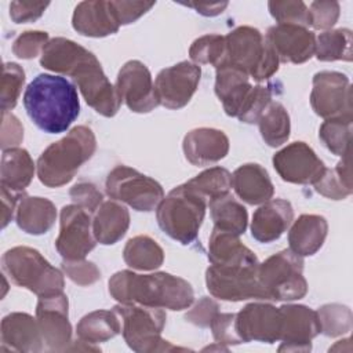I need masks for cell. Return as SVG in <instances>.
<instances>
[{
    "mask_svg": "<svg viewBox=\"0 0 353 353\" xmlns=\"http://www.w3.org/2000/svg\"><path fill=\"white\" fill-rule=\"evenodd\" d=\"M79 87L85 102L99 114L113 117L121 105V99L106 74L97 57L85 51L68 73Z\"/></svg>",
    "mask_w": 353,
    "mask_h": 353,
    "instance_id": "9c48e42d",
    "label": "cell"
},
{
    "mask_svg": "<svg viewBox=\"0 0 353 353\" xmlns=\"http://www.w3.org/2000/svg\"><path fill=\"white\" fill-rule=\"evenodd\" d=\"M57 219L54 203L44 197L22 194L15 211V222L28 234H43L48 232Z\"/></svg>",
    "mask_w": 353,
    "mask_h": 353,
    "instance_id": "f1b7e54d",
    "label": "cell"
},
{
    "mask_svg": "<svg viewBox=\"0 0 353 353\" xmlns=\"http://www.w3.org/2000/svg\"><path fill=\"white\" fill-rule=\"evenodd\" d=\"M259 132L265 143L272 148L280 146L290 138L291 123L285 108L280 102H270L262 112L259 120Z\"/></svg>",
    "mask_w": 353,
    "mask_h": 353,
    "instance_id": "8d00e7d4",
    "label": "cell"
},
{
    "mask_svg": "<svg viewBox=\"0 0 353 353\" xmlns=\"http://www.w3.org/2000/svg\"><path fill=\"white\" fill-rule=\"evenodd\" d=\"M113 310L121 321V334L128 347L138 353L186 350L174 346L161 338L165 325V312L160 307H149L142 305H116Z\"/></svg>",
    "mask_w": 353,
    "mask_h": 353,
    "instance_id": "52a82bcc",
    "label": "cell"
},
{
    "mask_svg": "<svg viewBox=\"0 0 353 353\" xmlns=\"http://www.w3.org/2000/svg\"><path fill=\"white\" fill-rule=\"evenodd\" d=\"M34 163L26 149L11 148L3 150L1 156V186L19 193L32 182Z\"/></svg>",
    "mask_w": 353,
    "mask_h": 353,
    "instance_id": "4dcf8cb0",
    "label": "cell"
},
{
    "mask_svg": "<svg viewBox=\"0 0 353 353\" xmlns=\"http://www.w3.org/2000/svg\"><path fill=\"white\" fill-rule=\"evenodd\" d=\"M182 149L190 164L208 165L226 157L229 152V138L221 130L200 127L185 135Z\"/></svg>",
    "mask_w": 353,
    "mask_h": 353,
    "instance_id": "44dd1931",
    "label": "cell"
},
{
    "mask_svg": "<svg viewBox=\"0 0 353 353\" xmlns=\"http://www.w3.org/2000/svg\"><path fill=\"white\" fill-rule=\"evenodd\" d=\"M310 105L325 120L352 116V87L346 74L323 70L313 76Z\"/></svg>",
    "mask_w": 353,
    "mask_h": 353,
    "instance_id": "4fadbf2b",
    "label": "cell"
},
{
    "mask_svg": "<svg viewBox=\"0 0 353 353\" xmlns=\"http://www.w3.org/2000/svg\"><path fill=\"white\" fill-rule=\"evenodd\" d=\"M320 332L327 336H339L352 330V310L341 303H327L316 312Z\"/></svg>",
    "mask_w": 353,
    "mask_h": 353,
    "instance_id": "b9f144b4",
    "label": "cell"
},
{
    "mask_svg": "<svg viewBox=\"0 0 353 353\" xmlns=\"http://www.w3.org/2000/svg\"><path fill=\"white\" fill-rule=\"evenodd\" d=\"M105 188L110 199L137 211H153L164 199V190L157 181L127 165L114 167L106 176Z\"/></svg>",
    "mask_w": 353,
    "mask_h": 353,
    "instance_id": "30bf717a",
    "label": "cell"
},
{
    "mask_svg": "<svg viewBox=\"0 0 353 353\" xmlns=\"http://www.w3.org/2000/svg\"><path fill=\"white\" fill-rule=\"evenodd\" d=\"M309 8V25L314 29H330L339 18L338 1H313Z\"/></svg>",
    "mask_w": 353,
    "mask_h": 353,
    "instance_id": "681fc988",
    "label": "cell"
},
{
    "mask_svg": "<svg viewBox=\"0 0 353 353\" xmlns=\"http://www.w3.org/2000/svg\"><path fill=\"white\" fill-rule=\"evenodd\" d=\"M113 14L119 25H128L135 22L143 14H146L152 7L153 1H110Z\"/></svg>",
    "mask_w": 353,
    "mask_h": 353,
    "instance_id": "816d5d0a",
    "label": "cell"
},
{
    "mask_svg": "<svg viewBox=\"0 0 353 353\" xmlns=\"http://www.w3.org/2000/svg\"><path fill=\"white\" fill-rule=\"evenodd\" d=\"M316 58L323 62L352 61V30L346 28L331 29L316 37Z\"/></svg>",
    "mask_w": 353,
    "mask_h": 353,
    "instance_id": "74e56055",
    "label": "cell"
},
{
    "mask_svg": "<svg viewBox=\"0 0 353 353\" xmlns=\"http://www.w3.org/2000/svg\"><path fill=\"white\" fill-rule=\"evenodd\" d=\"M62 269L73 283L83 287L91 285L101 279V272L97 268V265L85 259H77V261L63 259Z\"/></svg>",
    "mask_w": 353,
    "mask_h": 353,
    "instance_id": "7dc6e473",
    "label": "cell"
},
{
    "mask_svg": "<svg viewBox=\"0 0 353 353\" xmlns=\"http://www.w3.org/2000/svg\"><path fill=\"white\" fill-rule=\"evenodd\" d=\"M353 117H336L325 120L319 130L324 146L336 156H345L350 150Z\"/></svg>",
    "mask_w": 353,
    "mask_h": 353,
    "instance_id": "ab89813d",
    "label": "cell"
},
{
    "mask_svg": "<svg viewBox=\"0 0 353 353\" xmlns=\"http://www.w3.org/2000/svg\"><path fill=\"white\" fill-rule=\"evenodd\" d=\"M79 339L88 343H101L121 332V321L114 310H94L77 323Z\"/></svg>",
    "mask_w": 353,
    "mask_h": 353,
    "instance_id": "1f68e13d",
    "label": "cell"
},
{
    "mask_svg": "<svg viewBox=\"0 0 353 353\" xmlns=\"http://www.w3.org/2000/svg\"><path fill=\"white\" fill-rule=\"evenodd\" d=\"M23 139V127L19 120L8 112H3L1 124V148L3 150L19 145Z\"/></svg>",
    "mask_w": 353,
    "mask_h": 353,
    "instance_id": "11a10c76",
    "label": "cell"
},
{
    "mask_svg": "<svg viewBox=\"0 0 353 353\" xmlns=\"http://www.w3.org/2000/svg\"><path fill=\"white\" fill-rule=\"evenodd\" d=\"M37 320L28 313H10L1 320V350L36 353L43 349Z\"/></svg>",
    "mask_w": 353,
    "mask_h": 353,
    "instance_id": "cb8c5ba5",
    "label": "cell"
},
{
    "mask_svg": "<svg viewBox=\"0 0 353 353\" xmlns=\"http://www.w3.org/2000/svg\"><path fill=\"white\" fill-rule=\"evenodd\" d=\"M116 90L121 102L135 113H149L160 105L152 74L141 61L132 59L121 66L116 80Z\"/></svg>",
    "mask_w": 353,
    "mask_h": 353,
    "instance_id": "2e32d148",
    "label": "cell"
},
{
    "mask_svg": "<svg viewBox=\"0 0 353 353\" xmlns=\"http://www.w3.org/2000/svg\"><path fill=\"white\" fill-rule=\"evenodd\" d=\"M210 327H211L214 339L219 345L243 343L236 330V313H216Z\"/></svg>",
    "mask_w": 353,
    "mask_h": 353,
    "instance_id": "c3c4849f",
    "label": "cell"
},
{
    "mask_svg": "<svg viewBox=\"0 0 353 353\" xmlns=\"http://www.w3.org/2000/svg\"><path fill=\"white\" fill-rule=\"evenodd\" d=\"M218 309H219V305L214 299H211L208 296H203L185 314V319L197 327L205 328V327H210L215 314L219 313Z\"/></svg>",
    "mask_w": 353,
    "mask_h": 353,
    "instance_id": "f5cc1de1",
    "label": "cell"
},
{
    "mask_svg": "<svg viewBox=\"0 0 353 353\" xmlns=\"http://www.w3.org/2000/svg\"><path fill=\"white\" fill-rule=\"evenodd\" d=\"M270 15L279 23H290L299 26H309V8L301 0L285 1H269Z\"/></svg>",
    "mask_w": 353,
    "mask_h": 353,
    "instance_id": "ee69618b",
    "label": "cell"
},
{
    "mask_svg": "<svg viewBox=\"0 0 353 353\" xmlns=\"http://www.w3.org/2000/svg\"><path fill=\"white\" fill-rule=\"evenodd\" d=\"M185 6L194 8L199 14L205 17H215L223 12V10L228 7V1L223 3H186Z\"/></svg>",
    "mask_w": 353,
    "mask_h": 353,
    "instance_id": "6f0895ef",
    "label": "cell"
},
{
    "mask_svg": "<svg viewBox=\"0 0 353 353\" xmlns=\"http://www.w3.org/2000/svg\"><path fill=\"white\" fill-rule=\"evenodd\" d=\"M210 212L214 228L241 236L247 229L248 214L245 207L232 194H225L210 200Z\"/></svg>",
    "mask_w": 353,
    "mask_h": 353,
    "instance_id": "d6a6232c",
    "label": "cell"
},
{
    "mask_svg": "<svg viewBox=\"0 0 353 353\" xmlns=\"http://www.w3.org/2000/svg\"><path fill=\"white\" fill-rule=\"evenodd\" d=\"M252 90L254 85L245 72L228 63L216 68L215 94L228 116L239 117Z\"/></svg>",
    "mask_w": 353,
    "mask_h": 353,
    "instance_id": "603a6c76",
    "label": "cell"
},
{
    "mask_svg": "<svg viewBox=\"0 0 353 353\" xmlns=\"http://www.w3.org/2000/svg\"><path fill=\"white\" fill-rule=\"evenodd\" d=\"M25 83L23 69L14 62H6L3 65L1 88H0V102L1 110L8 112L15 108L19 94Z\"/></svg>",
    "mask_w": 353,
    "mask_h": 353,
    "instance_id": "7bdbcfd3",
    "label": "cell"
},
{
    "mask_svg": "<svg viewBox=\"0 0 353 353\" xmlns=\"http://www.w3.org/2000/svg\"><path fill=\"white\" fill-rule=\"evenodd\" d=\"M50 3H28V1H11L10 17L15 23H26L39 19Z\"/></svg>",
    "mask_w": 353,
    "mask_h": 353,
    "instance_id": "db71d44e",
    "label": "cell"
},
{
    "mask_svg": "<svg viewBox=\"0 0 353 353\" xmlns=\"http://www.w3.org/2000/svg\"><path fill=\"white\" fill-rule=\"evenodd\" d=\"M205 208L207 199L182 183L164 196L157 205V223L171 239L188 245L197 239Z\"/></svg>",
    "mask_w": 353,
    "mask_h": 353,
    "instance_id": "277c9868",
    "label": "cell"
},
{
    "mask_svg": "<svg viewBox=\"0 0 353 353\" xmlns=\"http://www.w3.org/2000/svg\"><path fill=\"white\" fill-rule=\"evenodd\" d=\"M279 352H309L312 339L320 334L317 313L305 305H283Z\"/></svg>",
    "mask_w": 353,
    "mask_h": 353,
    "instance_id": "ac0fdd59",
    "label": "cell"
},
{
    "mask_svg": "<svg viewBox=\"0 0 353 353\" xmlns=\"http://www.w3.org/2000/svg\"><path fill=\"white\" fill-rule=\"evenodd\" d=\"M68 309L69 302L63 292L40 296L36 305V320L43 342L51 352H65L73 343Z\"/></svg>",
    "mask_w": 353,
    "mask_h": 353,
    "instance_id": "9a60e30c",
    "label": "cell"
},
{
    "mask_svg": "<svg viewBox=\"0 0 353 353\" xmlns=\"http://www.w3.org/2000/svg\"><path fill=\"white\" fill-rule=\"evenodd\" d=\"M236 330L243 342L274 343L280 341V309L270 303H248L236 313Z\"/></svg>",
    "mask_w": 353,
    "mask_h": 353,
    "instance_id": "d6986e66",
    "label": "cell"
},
{
    "mask_svg": "<svg viewBox=\"0 0 353 353\" xmlns=\"http://www.w3.org/2000/svg\"><path fill=\"white\" fill-rule=\"evenodd\" d=\"M124 262L137 270H154L164 262V251L159 243L146 234L130 239L123 250Z\"/></svg>",
    "mask_w": 353,
    "mask_h": 353,
    "instance_id": "836d02e7",
    "label": "cell"
},
{
    "mask_svg": "<svg viewBox=\"0 0 353 353\" xmlns=\"http://www.w3.org/2000/svg\"><path fill=\"white\" fill-rule=\"evenodd\" d=\"M265 37L280 62L303 63L314 55L316 36L305 26L277 23L268 29Z\"/></svg>",
    "mask_w": 353,
    "mask_h": 353,
    "instance_id": "ffe728a7",
    "label": "cell"
},
{
    "mask_svg": "<svg viewBox=\"0 0 353 353\" xmlns=\"http://www.w3.org/2000/svg\"><path fill=\"white\" fill-rule=\"evenodd\" d=\"M73 29L88 37H105L119 30L120 25L113 14L110 1H81L72 17Z\"/></svg>",
    "mask_w": 353,
    "mask_h": 353,
    "instance_id": "d4e9b609",
    "label": "cell"
},
{
    "mask_svg": "<svg viewBox=\"0 0 353 353\" xmlns=\"http://www.w3.org/2000/svg\"><path fill=\"white\" fill-rule=\"evenodd\" d=\"M302 272V256L288 248L258 265V280L269 299L295 301L303 298L307 292V281Z\"/></svg>",
    "mask_w": 353,
    "mask_h": 353,
    "instance_id": "ba28073f",
    "label": "cell"
},
{
    "mask_svg": "<svg viewBox=\"0 0 353 353\" xmlns=\"http://www.w3.org/2000/svg\"><path fill=\"white\" fill-rule=\"evenodd\" d=\"M205 284L210 294L222 301L269 299L258 280L256 266H216L205 270Z\"/></svg>",
    "mask_w": 353,
    "mask_h": 353,
    "instance_id": "8fae6325",
    "label": "cell"
},
{
    "mask_svg": "<svg viewBox=\"0 0 353 353\" xmlns=\"http://www.w3.org/2000/svg\"><path fill=\"white\" fill-rule=\"evenodd\" d=\"M23 106L37 128L47 134L65 132L80 113L74 84L62 76L37 74L26 87Z\"/></svg>",
    "mask_w": 353,
    "mask_h": 353,
    "instance_id": "7a4b0ae2",
    "label": "cell"
},
{
    "mask_svg": "<svg viewBox=\"0 0 353 353\" xmlns=\"http://www.w3.org/2000/svg\"><path fill=\"white\" fill-rule=\"evenodd\" d=\"M294 210L290 201L270 199L255 210L251 221V234L259 243H272L290 228Z\"/></svg>",
    "mask_w": 353,
    "mask_h": 353,
    "instance_id": "7402d4cb",
    "label": "cell"
},
{
    "mask_svg": "<svg viewBox=\"0 0 353 353\" xmlns=\"http://www.w3.org/2000/svg\"><path fill=\"white\" fill-rule=\"evenodd\" d=\"M22 197L21 193L12 192L4 186H1V228H6L8 222L12 219L14 212L17 211V205L19 199Z\"/></svg>",
    "mask_w": 353,
    "mask_h": 353,
    "instance_id": "9f6ffc18",
    "label": "cell"
},
{
    "mask_svg": "<svg viewBox=\"0 0 353 353\" xmlns=\"http://www.w3.org/2000/svg\"><path fill=\"white\" fill-rule=\"evenodd\" d=\"M50 41L48 33L41 30H26L12 43V52L21 59L36 58Z\"/></svg>",
    "mask_w": 353,
    "mask_h": 353,
    "instance_id": "f6af8a7d",
    "label": "cell"
},
{
    "mask_svg": "<svg viewBox=\"0 0 353 353\" xmlns=\"http://www.w3.org/2000/svg\"><path fill=\"white\" fill-rule=\"evenodd\" d=\"M225 55L226 40L221 34H204L196 39L189 48V57L196 65L210 63L219 68L225 62Z\"/></svg>",
    "mask_w": 353,
    "mask_h": 353,
    "instance_id": "60d3db41",
    "label": "cell"
},
{
    "mask_svg": "<svg viewBox=\"0 0 353 353\" xmlns=\"http://www.w3.org/2000/svg\"><path fill=\"white\" fill-rule=\"evenodd\" d=\"M225 63L245 72L255 81H263L279 70V58L266 37L252 26H237L228 36Z\"/></svg>",
    "mask_w": 353,
    "mask_h": 353,
    "instance_id": "8992f818",
    "label": "cell"
},
{
    "mask_svg": "<svg viewBox=\"0 0 353 353\" xmlns=\"http://www.w3.org/2000/svg\"><path fill=\"white\" fill-rule=\"evenodd\" d=\"M97 139L87 125L73 127L63 138L46 148L37 159V176L48 188H59L73 179L79 168L92 157Z\"/></svg>",
    "mask_w": 353,
    "mask_h": 353,
    "instance_id": "3957f363",
    "label": "cell"
},
{
    "mask_svg": "<svg viewBox=\"0 0 353 353\" xmlns=\"http://www.w3.org/2000/svg\"><path fill=\"white\" fill-rule=\"evenodd\" d=\"M272 102V92L265 85H254V90L245 102L241 113L239 114V120L247 124L258 123L262 112Z\"/></svg>",
    "mask_w": 353,
    "mask_h": 353,
    "instance_id": "bcb514c9",
    "label": "cell"
},
{
    "mask_svg": "<svg viewBox=\"0 0 353 353\" xmlns=\"http://www.w3.org/2000/svg\"><path fill=\"white\" fill-rule=\"evenodd\" d=\"M273 167L290 183L314 185L325 171L324 163L305 142H292L273 156Z\"/></svg>",
    "mask_w": 353,
    "mask_h": 353,
    "instance_id": "e0dca14e",
    "label": "cell"
},
{
    "mask_svg": "<svg viewBox=\"0 0 353 353\" xmlns=\"http://www.w3.org/2000/svg\"><path fill=\"white\" fill-rule=\"evenodd\" d=\"M69 196L73 201V204L81 207L83 210L88 211L90 214L95 212L98 207L103 203V196L99 192V189L87 181L77 182L70 190Z\"/></svg>",
    "mask_w": 353,
    "mask_h": 353,
    "instance_id": "f907efd6",
    "label": "cell"
},
{
    "mask_svg": "<svg viewBox=\"0 0 353 353\" xmlns=\"http://www.w3.org/2000/svg\"><path fill=\"white\" fill-rule=\"evenodd\" d=\"M201 77L199 65L182 61L159 72L154 90L159 103L167 109H181L194 95Z\"/></svg>",
    "mask_w": 353,
    "mask_h": 353,
    "instance_id": "5bb4252c",
    "label": "cell"
},
{
    "mask_svg": "<svg viewBox=\"0 0 353 353\" xmlns=\"http://www.w3.org/2000/svg\"><path fill=\"white\" fill-rule=\"evenodd\" d=\"M316 192L332 200H343L352 194V168L350 150L342 156V160L335 168H325L321 178L313 185Z\"/></svg>",
    "mask_w": 353,
    "mask_h": 353,
    "instance_id": "d590c367",
    "label": "cell"
},
{
    "mask_svg": "<svg viewBox=\"0 0 353 353\" xmlns=\"http://www.w3.org/2000/svg\"><path fill=\"white\" fill-rule=\"evenodd\" d=\"M232 186L236 194L247 204H262L273 197L274 188L268 171L256 164L247 163L232 174Z\"/></svg>",
    "mask_w": 353,
    "mask_h": 353,
    "instance_id": "4316f807",
    "label": "cell"
},
{
    "mask_svg": "<svg viewBox=\"0 0 353 353\" xmlns=\"http://www.w3.org/2000/svg\"><path fill=\"white\" fill-rule=\"evenodd\" d=\"M130 226L128 210L117 200L103 201L95 211L92 230L98 243L110 245L124 237Z\"/></svg>",
    "mask_w": 353,
    "mask_h": 353,
    "instance_id": "f546056e",
    "label": "cell"
},
{
    "mask_svg": "<svg viewBox=\"0 0 353 353\" xmlns=\"http://www.w3.org/2000/svg\"><path fill=\"white\" fill-rule=\"evenodd\" d=\"M59 234L55 248L66 261L84 259L97 245L91 214L76 204L65 205L59 215Z\"/></svg>",
    "mask_w": 353,
    "mask_h": 353,
    "instance_id": "7c38bea8",
    "label": "cell"
},
{
    "mask_svg": "<svg viewBox=\"0 0 353 353\" xmlns=\"http://www.w3.org/2000/svg\"><path fill=\"white\" fill-rule=\"evenodd\" d=\"M3 270L10 280L40 296L63 292L65 280L59 269L54 268L37 250L18 245L4 252Z\"/></svg>",
    "mask_w": 353,
    "mask_h": 353,
    "instance_id": "5b68a950",
    "label": "cell"
},
{
    "mask_svg": "<svg viewBox=\"0 0 353 353\" xmlns=\"http://www.w3.org/2000/svg\"><path fill=\"white\" fill-rule=\"evenodd\" d=\"M87 51L73 40L65 37L51 39L44 47L40 58V65L51 72L68 74L73 65Z\"/></svg>",
    "mask_w": 353,
    "mask_h": 353,
    "instance_id": "e575fe53",
    "label": "cell"
},
{
    "mask_svg": "<svg viewBox=\"0 0 353 353\" xmlns=\"http://www.w3.org/2000/svg\"><path fill=\"white\" fill-rule=\"evenodd\" d=\"M208 261L216 266H256V255L240 241V236L212 229L208 240Z\"/></svg>",
    "mask_w": 353,
    "mask_h": 353,
    "instance_id": "484cf974",
    "label": "cell"
},
{
    "mask_svg": "<svg viewBox=\"0 0 353 353\" xmlns=\"http://www.w3.org/2000/svg\"><path fill=\"white\" fill-rule=\"evenodd\" d=\"M185 183L207 200H212L229 193L232 188V174L226 168L212 167Z\"/></svg>",
    "mask_w": 353,
    "mask_h": 353,
    "instance_id": "f35d334b",
    "label": "cell"
},
{
    "mask_svg": "<svg viewBox=\"0 0 353 353\" xmlns=\"http://www.w3.org/2000/svg\"><path fill=\"white\" fill-rule=\"evenodd\" d=\"M109 294L124 305L170 310L188 309L194 299L193 288L185 279L165 272L138 274L120 270L109 279Z\"/></svg>",
    "mask_w": 353,
    "mask_h": 353,
    "instance_id": "6da1fadb",
    "label": "cell"
},
{
    "mask_svg": "<svg viewBox=\"0 0 353 353\" xmlns=\"http://www.w3.org/2000/svg\"><path fill=\"white\" fill-rule=\"evenodd\" d=\"M327 233L328 223L324 216L302 214L288 232L290 250L299 256L314 255L323 247Z\"/></svg>",
    "mask_w": 353,
    "mask_h": 353,
    "instance_id": "83f0119b",
    "label": "cell"
}]
</instances>
